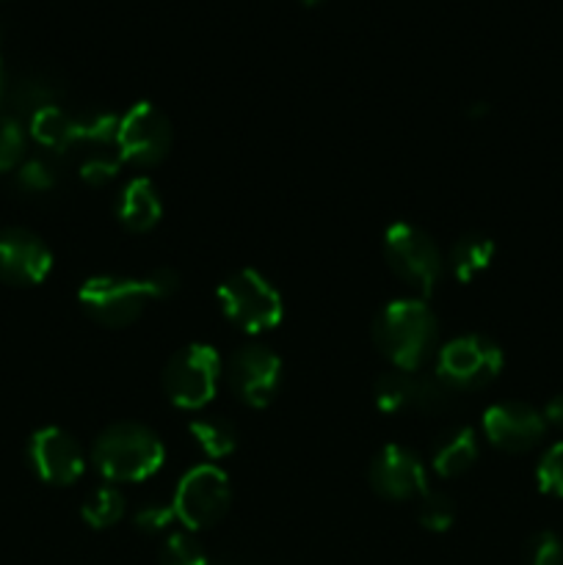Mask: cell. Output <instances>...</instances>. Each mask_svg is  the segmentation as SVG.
Returning <instances> with one entry per match:
<instances>
[{"label": "cell", "mask_w": 563, "mask_h": 565, "mask_svg": "<svg viewBox=\"0 0 563 565\" xmlns=\"http://www.w3.org/2000/svg\"><path fill=\"white\" fill-rule=\"evenodd\" d=\"M453 386H447L439 375H414L412 408L419 414H439L450 406Z\"/></svg>", "instance_id": "7402d4cb"}, {"label": "cell", "mask_w": 563, "mask_h": 565, "mask_svg": "<svg viewBox=\"0 0 563 565\" xmlns=\"http://www.w3.org/2000/svg\"><path fill=\"white\" fill-rule=\"evenodd\" d=\"M116 215L130 232L152 230L163 215V204H160L155 182L147 177H136V180L127 182L119 193V202H116Z\"/></svg>", "instance_id": "9a60e30c"}, {"label": "cell", "mask_w": 563, "mask_h": 565, "mask_svg": "<svg viewBox=\"0 0 563 565\" xmlns=\"http://www.w3.org/2000/svg\"><path fill=\"white\" fill-rule=\"evenodd\" d=\"M188 430L208 458H224L237 447L235 425L221 417H199L188 425Z\"/></svg>", "instance_id": "d6986e66"}, {"label": "cell", "mask_w": 563, "mask_h": 565, "mask_svg": "<svg viewBox=\"0 0 563 565\" xmlns=\"http://www.w3.org/2000/svg\"><path fill=\"white\" fill-rule=\"evenodd\" d=\"M132 522H136L141 533H163V530H169L177 522L174 505L171 502H147V505L138 508Z\"/></svg>", "instance_id": "f1b7e54d"}, {"label": "cell", "mask_w": 563, "mask_h": 565, "mask_svg": "<svg viewBox=\"0 0 563 565\" xmlns=\"http://www.w3.org/2000/svg\"><path fill=\"white\" fill-rule=\"evenodd\" d=\"M221 565H230V563H221Z\"/></svg>", "instance_id": "d6a6232c"}, {"label": "cell", "mask_w": 563, "mask_h": 565, "mask_svg": "<svg viewBox=\"0 0 563 565\" xmlns=\"http://www.w3.org/2000/svg\"><path fill=\"white\" fill-rule=\"evenodd\" d=\"M298 3H304V6H318V3H323V0H298Z\"/></svg>", "instance_id": "4dcf8cb0"}, {"label": "cell", "mask_w": 563, "mask_h": 565, "mask_svg": "<svg viewBox=\"0 0 563 565\" xmlns=\"http://www.w3.org/2000/svg\"><path fill=\"white\" fill-rule=\"evenodd\" d=\"M219 303L221 312L248 334L270 331L274 326H279L282 315H285L276 287L252 268L235 270L221 281Z\"/></svg>", "instance_id": "277c9868"}, {"label": "cell", "mask_w": 563, "mask_h": 565, "mask_svg": "<svg viewBox=\"0 0 563 565\" xmlns=\"http://www.w3.org/2000/svg\"><path fill=\"white\" fill-rule=\"evenodd\" d=\"M28 458H31L33 472L44 483L53 486H72L86 469V458L77 439L61 428L36 430L28 445Z\"/></svg>", "instance_id": "8fae6325"}, {"label": "cell", "mask_w": 563, "mask_h": 565, "mask_svg": "<svg viewBox=\"0 0 563 565\" xmlns=\"http://www.w3.org/2000/svg\"><path fill=\"white\" fill-rule=\"evenodd\" d=\"M502 351L497 342L480 334H464L442 345L436 356V375L453 390H478L500 375Z\"/></svg>", "instance_id": "52a82bcc"}, {"label": "cell", "mask_w": 563, "mask_h": 565, "mask_svg": "<svg viewBox=\"0 0 563 565\" xmlns=\"http://www.w3.org/2000/svg\"><path fill=\"white\" fill-rule=\"evenodd\" d=\"M116 149L121 163L155 166L169 154L171 125L160 108L152 103H136L116 125Z\"/></svg>", "instance_id": "9c48e42d"}, {"label": "cell", "mask_w": 563, "mask_h": 565, "mask_svg": "<svg viewBox=\"0 0 563 565\" xmlns=\"http://www.w3.org/2000/svg\"><path fill=\"white\" fill-rule=\"evenodd\" d=\"M224 373L246 406L263 408L279 392L282 359L265 345H243L226 359Z\"/></svg>", "instance_id": "30bf717a"}, {"label": "cell", "mask_w": 563, "mask_h": 565, "mask_svg": "<svg viewBox=\"0 0 563 565\" xmlns=\"http://www.w3.org/2000/svg\"><path fill=\"white\" fill-rule=\"evenodd\" d=\"M544 423L546 425H557V428H563V395H555L550 403L544 406Z\"/></svg>", "instance_id": "f546056e"}, {"label": "cell", "mask_w": 563, "mask_h": 565, "mask_svg": "<svg viewBox=\"0 0 563 565\" xmlns=\"http://www.w3.org/2000/svg\"><path fill=\"white\" fill-rule=\"evenodd\" d=\"M491 259H495V243L486 235H464L450 248L453 276L464 281V285H469L475 276L484 274L491 265Z\"/></svg>", "instance_id": "ac0fdd59"}, {"label": "cell", "mask_w": 563, "mask_h": 565, "mask_svg": "<svg viewBox=\"0 0 563 565\" xmlns=\"http://www.w3.org/2000/svg\"><path fill=\"white\" fill-rule=\"evenodd\" d=\"M224 373L221 356L215 348L204 342L182 348L171 356V362L163 370V390L174 406L199 412L208 406L219 392V379Z\"/></svg>", "instance_id": "5b68a950"}, {"label": "cell", "mask_w": 563, "mask_h": 565, "mask_svg": "<svg viewBox=\"0 0 563 565\" xmlns=\"http://www.w3.org/2000/svg\"><path fill=\"white\" fill-rule=\"evenodd\" d=\"M384 257L397 279L417 296L428 298L442 274V257L431 235L419 226L397 221L384 232Z\"/></svg>", "instance_id": "8992f818"}, {"label": "cell", "mask_w": 563, "mask_h": 565, "mask_svg": "<svg viewBox=\"0 0 563 565\" xmlns=\"http://www.w3.org/2000/svg\"><path fill=\"white\" fill-rule=\"evenodd\" d=\"M163 441L138 423H116L92 447L94 469L110 483H138L163 467Z\"/></svg>", "instance_id": "3957f363"}, {"label": "cell", "mask_w": 563, "mask_h": 565, "mask_svg": "<svg viewBox=\"0 0 563 565\" xmlns=\"http://www.w3.org/2000/svg\"><path fill=\"white\" fill-rule=\"evenodd\" d=\"M160 565H210L199 541L188 533H171L160 550Z\"/></svg>", "instance_id": "cb8c5ba5"}, {"label": "cell", "mask_w": 563, "mask_h": 565, "mask_svg": "<svg viewBox=\"0 0 563 565\" xmlns=\"http://www.w3.org/2000/svg\"><path fill=\"white\" fill-rule=\"evenodd\" d=\"M55 182H59V174H55L53 166L42 158L28 160V163H22L20 171H17V185L28 193H47L53 191Z\"/></svg>", "instance_id": "83f0119b"}, {"label": "cell", "mask_w": 563, "mask_h": 565, "mask_svg": "<svg viewBox=\"0 0 563 565\" xmlns=\"http://www.w3.org/2000/svg\"><path fill=\"white\" fill-rule=\"evenodd\" d=\"M546 423L533 406L517 401L495 403L484 414V434L506 452H528L544 439Z\"/></svg>", "instance_id": "7c38bea8"}, {"label": "cell", "mask_w": 563, "mask_h": 565, "mask_svg": "<svg viewBox=\"0 0 563 565\" xmlns=\"http://www.w3.org/2000/svg\"><path fill=\"white\" fill-rule=\"evenodd\" d=\"M436 315L417 298H397L379 312L373 323V342L381 356L403 373H417L436 348Z\"/></svg>", "instance_id": "7a4b0ae2"}, {"label": "cell", "mask_w": 563, "mask_h": 565, "mask_svg": "<svg viewBox=\"0 0 563 565\" xmlns=\"http://www.w3.org/2000/svg\"><path fill=\"white\" fill-rule=\"evenodd\" d=\"M83 522L92 530H105L114 527L121 516H125V497L114 486H103V489L94 491L81 508Z\"/></svg>", "instance_id": "44dd1931"}, {"label": "cell", "mask_w": 563, "mask_h": 565, "mask_svg": "<svg viewBox=\"0 0 563 565\" xmlns=\"http://www.w3.org/2000/svg\"><path fill=\"white\" fill-rule=\"evenodd\" d=\"M174 270H155L141 279H127V276H92L77 290L83 312L97 323L119 329L141 318L144 309L158 298L171 296L177 290Z\"/></svg>", "instance_id": "6da1fadb"}, {"label": "cell", "mask_w": 563, "mask_h": 565, "mask_svg": "<svg viewBox=\"0 0 563 565\" xmlns=\"http://www.w3.org/2000/svg\"><path fill=\"white\" fill-rule=\"evenodd\" d=\"M0 94H3V72H0Z\"/></svg>", "instance_id": "1f68e13d"}, {"label": "cell", "mask_w": 563, "mask_h": 565, "mask_svg": "<svg viewBox=\"0 0 563 565\" xmlns=\"http://www.w3.org/2000/svg\"><path fill=\"white\" fill-rule=\"evenodd\" d=\"M412 390H414V373L390 370V373L375 379V386H373L375 406L386 414L406 412V408H412Z\"/></svg>", "instance_id": "ffe728a7"}, {"label": "cell", "mask_w": 563, "mask_h": 565, "mask_svg": "<svg viewBox=\"0 0 563 565\" xmlns=\"http://www.w3.org/2000/svg\"><path fill=\"white\" fill-rule=\"evenodd\" d=\"M478 458V439L475 430L461 425V428L447 430L442 439H436L434 452H431V467L439 478H458L467 472Z\"/></svg>", "instance_id": "2e32d148"}, {"label": "cell", "mask_w": 563, "mask_h": 565, "mask_svg": "<svg viewBox=\"0 0 563 565\" xmlns=\"http://www.w3.org/2000/svg\"><path fill=\"white\" fill-rule=\"evenodd\" d=\"M535 483H539L541 494L563 497V441L552 445L541 456L539 467H535Z\"/></svg>", "instance_id": "d4e9b609"}, {"label": "cell", "mask_w": 563, "mask_h": 565, "mask_svg": "<svg viewBox=\"0 0 563 565\" xmlns=\"http://www.w3.org/2000/svg\"><path fill=\"white\" fill-rule=\"evenodd\" d=\"M524 563L528 565H563V541L550 530L530 535L524 544Z\"/></svg>", "instance_id": "484cf974"}, {"label": "cell", "mask_w": 563, "mask_h": 565, "mask_svg": "<svg viewBox=\"0 0 563 565\" xmlns=\"http://www.w3.org/2000/svg\"><path fill=\"white\" fill-rule=\"evenodd\" d=\"M59 97H61L59 81L50 77L47 72H28V75H20L9 86V103L14 105V110H20V114H28V116L47 108V105H59Z\"/></svg>", "instance_id": "e0dca14e"}, {"label": "cell", "mask_w": 563, "mask_h": 565, "mask_svg": "<svg viewBox=\"0 0 563 565\" xmlns=\"http://www.w3.org/2000/svg\"><path fill=\"white\" fill-rule=\"evenodd\" d=\"M53 268V254L28 230H0V279L9 285H39Z\"/></svg>", "instance_id": "4fadbf2b"}, {"label": "cell", "mask_w": 563, "mask_h": 565, "mask_svg": "<svg viewBox=\"0 0 563 565\" xmlns=\"http://www.w3.org/2000/svg\"><path fill=\"white\" fill-rule=\"evenodd\" d=\"M230 497V478L219 467L204 463L182 475L171 505H174L177 522L185 524L188 530H204L224 516Z\"/></svg>", "instance_id": "ba28073f"}, {"label": "cell", "mask_w": 563, "mask_h": 565, "mask_svg": "<svg viewBox=\"0 0 563 565\" xmlns=\"http://www.w3.org/2000/svg\"><path fill=\"white\" fill-rule=\"evenodd\" d=\"M370 486L386 500H412L428 491L425 467L412 450L401 445H386L370 461Z\"/></svg>", "instance_id": "5bb4252c"}, {"label": "cell", "mask_w": 563, "mask_h": 565, "mask_svg": "<svg viewBox=\"0 0 563 565\" xmlns=\"http://www.w3.org/2000/svg\"><path fill=\"white\" fill-rule=\"evenodd\" d=\"M25 152V132H22L20 121L14 116H3L0 119V171L14 169Z\"/></svg>", "instance_id": "4316f807"}, {"label": "cell", "mask_w": 563, "mask_h": 565, "mask_svg": "<svg viewBox=\"0 0 563 565\" xmlns=\"http://www.w3.org/2000/svg\"><path fill=\"white\" fill-rule=\"evenodd\" d=\"M417 519L431 533H445L456 522V508H453L450 497L442 494V491H425V494H419Z\"/></svg>", "instance_id": "603a6c76"}]
</instances>
